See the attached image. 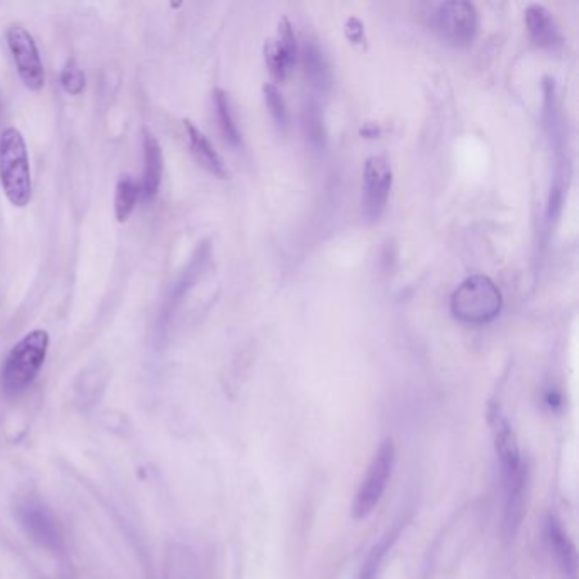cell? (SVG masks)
Here are the masks:
<instances>
[{"mask_svg":"<svg viewBox=\"0 0 579 579\" xmlns=\"http://www.w3.org/2000/svg\"><path fill=\"white\" fill-rule=\"evenodd\" d=\"M141 194V187L136 182L135 177L130 174H123L116 184V194H114V214L118 223H126L130 220L131 214L138 204V197Z\"/></svg>","mask_w":579,"mask_h":579,"instance_id":"cell-17","label":"cell"},{"mask_svg":"<svg viewBox=\"0 0 579 579\" xmlns=\"http://www.w3.org/2000/svg\"><path fill=\"white\" fill-rule=\"evenodd\" d=\"M501 308L503 296L500 287L486 276L467 277L450 299L452 315L466 325L491 323L498 318Z\"/></svg>","mask_w":579,"mask_h":579,"instance_id":"cell-3","label":"cell"},{"mask_svg":"<svg viewBox=\"0 0 579 579\" xmlns=\"http://www.w3.org/2000/svg\"><path fill=\"white\" fill-rule=\"evenodd\" d=\"M16 517L26 534L48 551H62L63 534L57 517L36 498H24L16 506Z\"/></svg>","mask_w":579,"mask_h":579,"instance_id":"cell-7","label":"cell"},{"mask_svg":"<svg viewBox=\"0 0 579 579\" xmlns=\"http://www.w3.org/2000/svg\"><path fill=\"white\" fill-rule=\"evenodd\" d=\"M495 440L496 452L500 456L503 478L506 481V479L513 478L522 469L523 464L515 433H513L510 423L506 422L505 418H501V416H496Z\"/></svg>","mask_w":579,"mask_h":579,"instance_id":"cell-13","label":"cell"},{"mask_svg":"<svg viewBox=\"0 0 579 579\" xmlns=\"http://www.w3.org/2000/svg\"><path fill=\"white\" fill-rule=\"evenodd\" d=\"M303 126L311 145H315L318 148L325 147L327 133H325V126H323V119H321L320 107L315 101H310L304 106Z\"/></svg>","mask_w":579,"mask_h":579,"instance_id":"cell-19","label":"cell"},{"mask_svg":"<svg viewBox=\"0 0 579 579\" xmlns=\"http://www.w3.org/2000/svg\"><path fill=\"white\" fill-rule=\"evenodd\" d=\"M50 333L38 328L24 335L7 354L0 371V386L7 396H19L34 383L45 366Z\"/></svg>","mask_w":579,"mask_h":579,"instance_id":"cell-2","label":"cell"},{"mask_svg":"<svg viewBox=\"0 0 579 579\" xmlns=\"http://www.w3.org/2000/svg\"><path fill=\"white\" fill-rule=\"evenodd\" d=\"M0 187L14 208H26L33 197L28 145L16 126L0 133Z\"/></svg>","mask_w":579,"mask_h":579,"instance_id":"cell-1","label":"cell"},{"mask_svg":"<svg viewBox=\"0 0 579 579\" xmlns=\"http://www.w3.org/2000/svg\"><path fill=\"white\" fill-rule=\"evenodd\" d=\"M143 179H141V194L147 203H153L158 196L162 177H164V152L160 141L152 131L143 130Z\"/></svg>","mask_w":579,"mask_h":579,"instance_id":"cell-11","label":"cell"},{"mask_svg":"<svg viewBox=\"0 0 579 579\" xmlns=\"http://www.w3.org/2000/svg\"><path fill=\"white\" fill-rule=\"evenodd\" d=\"M393 186V170L388 158L384 155H372L367 158L364 167V196L362 208L367 220L374 223L383 216L388 206L389 192Z\"/></svg>","mask_w":579,"mask_h":579,"instance_id":"cell-8","label":"cell"},{"mask_svg":"<svg viewBox=\"0 0 579 579\" xmlns=\"http://www.w3.org/2000/svg\"><path fill=\"white\" fill-rule=\"evenodd\" d=\"M60 84L68 96L77 97L84 92L87 79H85L84 70L80 68L79 63L75 62L74 58H70L63 65Z\"/></svg>","mask_w":579,"mask_h":579,"instance_id":"cell-20","label":"cell"},{"mask_svg":"<svg viewBox=\"0 0 579 579\" xmlns=\"http://www.w3.org/2000/svg\"><path fill=\"white\" fill-rule=\"evenodd\" d=\"M184 130H186L187 141L191 148L192 155L196 157L201 167L208 170L209 174L216 175L220 179L228 177V169L221 158L220 153L216 152L213 143L208 140V136L197 128L196 124L186 119L184 121Z\"/></svg>","mask_w":579,"mask_h":579,"instance_id":"cell-12","label":"cell"},{"mask_svg":"<svg viewBox=\"0 0 579 579\" xmlns=\"http://www.w3.org/2000/svg\"><path fill=\"white\" fill-rule=\"evenodd\" d=\"M296 60H298V43L293 24L287 17H282L281 23L277 26L276 40L265 43V63L270 75L277 82H284L287 75L293 72Z\"/></svg>","mask_w":579,"mask_h":579,"instance_id":"cell-9","label":"cell"},{"mask_svg":"<svg viewBox=\"0 0 579 579\" xmlns=\"http://www.w3.org/2000/svg\"><path fill=\"white\" fill-rule=\"evenodd\" d=\"M394 461H396V450H394L393 440H384L374 454L371 466L367 469L366 478L355 495L352 513L357 520L369 517L374 512V508L379 505L393 474Z\"/></svg>","mask_w":579,"mask_h":579,"instance_id":"cell-5","label":"cell"},{"mask_svg":"<svg viewBox=\"0 0 579 579\" xmlns=\"http://www.w3.org/2000/svg\"><path fill=\"white\" fill-rule=\"evenodd\" d=\"M549 540H551V547L554 549L559 566L563 568L564 574L569 579H576L578 576V557H576V549H574L573 542L569 540L568 535L564 534L561 525L551 518L549 520Z\"/></svg>","mask_w":579,"mask_h":579,"instance_id":"cell-16","label":"cell"},{"mask_svg":"<svg viewBox=\"0 0 579 579\" xmlns=\"http://www.w3.org/2000/svg\"><path fill=\"white\" fill-rule=\"evenodd\" d=\"M564 203V186L563 182H554L551 189V196H549V203H547L546 221L547 226L552 228L556 225V221L561 216V209Z\"/></svg>","mask_w":579,"mask_h":579,"instance_id":"cell-22","label":"cell"},{"mask_svg":"<svg viewBox=\"0 0 579 579\" xmlns=\"http://www.w3.org/2000/svg\"><path fill=\"white\" fill-rule=\"evenodd\" d=\"M505 525L508 534L517 532L525 512V493H527V467H522L513 478L506 479Z\"/></svg>","mask_w":579,"mask_h":579,"instance_id":"cell-14","label":"cell"},{"mask_svg":"<svg viewBox=\"0 0 579 579\" xmlns=\"http://www.w3.org/2000/svg\"><path fill=\"white\" fill-rule=\"evenodd\" d=\"M264 96L267 107H269L270 116L276 121L277 126H279L281 130H286L289 118H287L286 101H284L281 92H279L276 85L265 84Z\"/></svg>","mask_w":579,"mask_h":579,"instance_id":"cell-21","label":"cell"},{"mask_svg":"<svg viewBox=\"0 0 579 579\" xmlns=\"http://www.w3.org/2000/svg\"><path fill=\"white\" fill-rule=\"evenodd\" d=\"M432 24L444 43L454 48H467L478 36V9L466 0L444 2L433 12Z\"/></svg>","mask_w":579,"mask_h":579,"instance_id":"cell-4","label":"cell"},{"mask_svg":"<svg viewBox=\"0 0 579 579\" xmlns=\"http://www.w3.org/2000/svg\"><path fill=\"white\" fill-rule=\"evenodd\" d=\"M525 24L530 40L542 50L557 51L563 48L564 38L552 12L542 4H530L525 9Z\"/></svg>","mask_w":579,"mask_h":579,"instance_id":"cell-10","label":"cell"},{"mask_svg":"<svg viewBox=\"0 0 579 579\" xmlns=\"http://www.w3.org/2000/svg\"><path fill=\"white\" fill-rule=\"evenodd\" d=\"M303 67L306 79L315 89L325 92L332 87V70L325 53L315 41H306L303 46Z\"/></svg>","mask_w":579,"mask_h":579,"instance_id":"cell-15","label":"cell"},{"mask_svg":"<svg viewBox=\"0 0 579 579\" xmlns=\"http://www.w3.org/2000/svg\"><path fill=\"white\" fill-rule=\"evenodd\" d=\"M213 101L221 133L225 136V140L233 148L242 147V135H240V130H238L237 123H235V116H233V111H231L230 97L226 94V90L216 87L213 90Z\"/></svg>","mask_w":579,"mask_h":579,"instance_id":"cell-18","label":"cell"},{"mask_svg":"<svg viewBox=\"0 0 579 579\" xmlns=\"http://www.w3.org/2000/svg\"><path fill=\"white\" fill-rule=\"evenodd\" d=\"M7 46L24 87L33 92L45 87V65L33 34L21 24H12L6 31Z\"/></svg>","mask_w":579,"mask_h":579,"instance_id":"cell-6","label":"cell"},{"mask_svg":"<svg viewBox=\"0 0 579 579\" xmlns=\"http://www.w3.org/2000/svg\"><path fill=\"white\" fill-rule=\"evenodd\" d=\"M345 34H347V38H349L352 43H355V45H360V43L366 41V36H364V24L360 23L359 19H355V17H352V19L347 21Z\"/></svg>","mask_w":579,"mask_h":579,"instance_id":"cell-23","label":"cell"}]
</instances>
